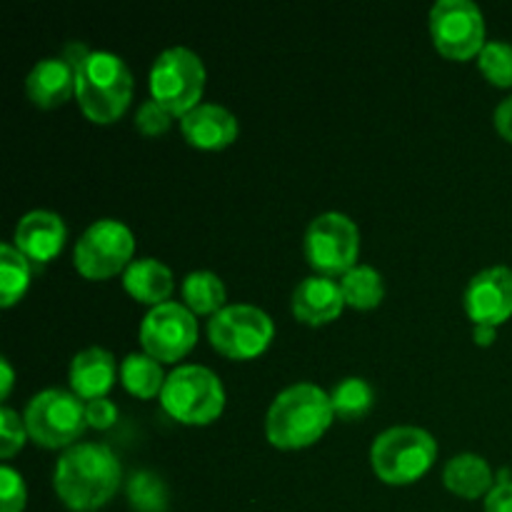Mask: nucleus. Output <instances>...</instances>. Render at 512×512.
I'll return each instance as SVG.
<instances>
[{
    "label": "nucleus",
    "instance_id": "obj_1",
    "mask_svg": "<svg viewBox=\"0 0 512 512\" xmlns=\"http://www.w3.org/2000/svg\"><path fill=\"white\" fill-rule=\"evenodd\" d=\"M123 468L113 448L105 443H75L55 463L53 488L65 508L95 512L118 493Z\"/></svg>",
    "mask_w": 512,
    "mask_h": 512
},
{
    "label": "nucleus",
    "instance_id": "obj_2",
    "mask_svg": "<svg viewBox=\"0 0 512 512\" xmlns=\"http://www.w3.org/2000/svg\"><path fill=\"white\" fill-rule=\"evenodd\" d=\"M335 410L328 390L315 383H293L275 395L265 415V435L280 450L318 443L333 425Z\"/></svg>",
    "mask_w": 512,
    "mask_h": 512
},
{
    "label": "nucleus",
    "instance_id": "obj_3",
    "mask_svg": "<svg viewBox=\"0 0 512 512\" xmlns=\"http://www.w3.org/2000/svg\"><path fill=\"white\" fill-rule=\"evenodd\" d=\"M75 98L88 120L115 123L133 100V73L120 55L90 50L75 70Z\"/></svg>",
    "mask_w": 512,
    "mask_h": 512
},
{
    "label": "nucleus",
    "instance_id": "obj_4",
    "mask_svg": "<svg viewBox=\"0 0 512 512\" xmlns=\"http://www.w3.org/2000/svg\"><path fill=\"white\" fill-rule=\"evenodd\" d=\"M438 458V443L418 425H393L373 440L370 463L388 485H410L423 478Z\"/></svg>",
    "mask_w": 512,
    "mask_h": 512
},
{
    "label": "nucleus",
    "instance_id": "obj_5",
    "mask_svg": "<svg viewBox=\"0 0 512 512\" xmlns=\"http://www.w3.org/2000/svg\"><path fill=\"white\" fill-rule=\"evenodd\" d=\"M165 413L185 425H208L225 408V388L205 365H180L165 378L160 393Z\"/></svg>",
    "mask_w": 512,
    "mask_h": 512
},
{
    "label": "nucleus",
    "instance_id": "obj_6",
    "mask_svg": "<svg viewBox=\"0 0 512 512\" xmlns=\"http://www.w3.org/2000/svg\"><path fill=\"white\" fill-rule=\"evenodd\" d=\"M205 78L208 73L203 58L185 45H173L165 48L150 68V98L183 118L188 110L200 105Z\"/></svg>",
    "mask_w": 512,
    "mask_h": 512
},
{
    "label": "nucleus",
    "instance_id": "obj_7",
    "mask_svg": "<svg viewBox=\"0 0 512 512\" xmlns=\"http://www.w3.org/2000/svg\"><path fill=\"white\" fill-rule=\"evenodd\" d=\"M25 428L30 440L43 448H70L88 428L85 403L63 388H48L35 393L25 405Z\"/></svg>",
    "mask_w": 512,
    "mask_h": 512
},
{
    "label": "nucleus",
    "instance_id": "obj_8",
    "mask_svg": "<svg viewBox=\"0 0 512 512\" xmlns=\"http://www.w3.org/2000/svg\"><path fill=\"white\" fill-rule=\"evenodd\" d=\"M135 235L123 220L100 218L85 228L73 250V263L78 273L88 280H105L125 273L133 263Z\"/></svg>",
    "mask_w": 512,
    "mask_h": 512
},
{
    "label": "nucleus",
    "instance_id": "obj_9",
    "mask_svg": "<svg viewBox=\"0 0 512 512\" xmlns=\"http://www.w3.org/2000/svg\"><path fill=\"white\" fill-rule=\"evenodd\" d=\"M273 335V318L250 303L225 305L208 320V340L218 353L233 360L258 358L268 350Z\"/></svg>",
    "mask_w": 512,
    "mask_h": 512
},
{
    "label": "nucleus",
    "instance_id": "obj_10",
    "mask_svg": "<svg viewBox=\"0 0 512 512\" xmlns=\"http://www.w3.org/2000/svg\"><path fill=\"white\" fill-rule=\"evenodd\" d=\"M303 250L308 263L318 270V275H343L353 265H358L360 255V230L350 215L340 210H328L310 220L305 230Z\"/></svg>",
    "mask_w": 512,
    "mask_h": 512
},
{
    "label": "nucleus",
    "instance_id": "obj_11",
    "mask_svg": "<svg viewBox=\"0 0 512 512\" xmlns=\"http://www.w3.org/2000/svg\"><path fill=\"white\" fill-rule=\"evenodd\" d=\"M430 35L440 55L470 60L485 48L483 10L473 0H438L430 8Z\"/></svg>",
    "mask_w": 512,
    "mask_h": 512
},
{
    "label": "nucleus",
    "instance_id": "obj_12",
    "mask_svg": "<svg viewBox=\"0 0 512 512\" xmlns=\"http://www.w3.org/2000/svg\"><path fill=\"white\" fill-rule=\"evenodd\" d=\"M198 340V320L185 303H160L140 323V345L160 363H178Z\"/></svg>",
    "mask_w": 512,
    "mask_h": 512
},
{
    "label": "nucleus",
    "instance_id": "obj_13",
    "mask_svg": "<svg viewBox=\"0 0 512 512\" xmlns=\"http://www.w3.org/2000/svg\"><path fill=\"white\" fill-rule=\"evenodd\" d=\"M463 305L473 325H503L512 315V268L490 265L468 280Z\"/></svg>",
    "mask_w": 512,
    "mask_h": 512
},
{
    "label": "nucleus",
    "instance_id": "obj_14",
    "mask_svg": "<svg viewBox=\"0 0 512 512\" xmlns=\"http://www.w3.org/2000/svg\"><path fill=\"white\" fill-rule=\"evenodd\" d=\"M65 238H68L65 220L53 210L38 208L18 220L13 245L35 265V270H40L63 250Z\"/></svg>",
    "mask_w": 512,
    "mask_h": 512
},
{
    "label": "nucleus",
    "instance_id": "obj_15",
    "mask_svg": "<svg viewBox=\"0 0 512 512\" xmlns=\"http://www.w3.org/2000/svg\"><path fill=\"white\" fill-rule=\"evenodd\" d=\"M185 140L200 150L228 148L238 138V118L225 105L200 103L180 118Z\"/></svg>",
    "mask_w": 512,
    "mask_h": 512
},
{
    "label": "nucleus",
    "instance_id": "obj_16",
    "mask_svg": "<svg viewBox=\"0 0 512 512\" xmlns=\"http://www.w3.org/2000/svg\"><path fill=\"white\" fill-rule=\"evenodd\" d=\"M293 313L305 325H325L338 318L345 308L338 280L328 275H308L293 290Z\"/></svg>",
    "mask_w": 512,
    "mask_h": 512
},
{
    "label": "nucleus",
    "instance_id": "obj_17",
    "mask_svg": "<svg viewBox=\"0 0 512 512\" xmlns=\"http://www.w3.org/2000/svg\"><path fill=\"white\" fill-rule=\"evenodd\" d=\"M28 98L38 108H58L75 93V68L63 55L40 58L25 78Z\"/></svg>",
    "mask_w": 512,
    "mask_h": 512
},
{
    "label": "nucleus",
    "instance_id": "obj_18",
    "mask_svg": "<svg viewBox=\"0 0 512 512\" xmlns=\"http://www.w3.org/2000/svg\"><path fill=\"white\" fill-rule=\"evenodd\" d=\"M70 388L78 398L95 400L105 398L108 390L113 388L115 378H118V363L110 350L100 348V345H90V348L80 350L73 358L68 370Z\"/></svg>",
    "mask_w": 512,
    "mask_h": 512
},
{
    "label": "nucleus",
    "instance_id": "obj_19",
    "mask_svg": "<svg viewBox=\"0 0 512 512\" xmlns=\"http://www.w3.org/2000/svg\"><path fill=\"white\" fill-rule=\"evenodd\" d=\"M123 285L135 300L148 305H160L168 303V298L173 295L175 278L173 270L158 258H135L133 263L125 268L123 273Z\"/></svg>",
    "mask_w": 512,
    "mask_h": 512
},
{
    "label": "nucleus",
    "instance_id": "obj_20",
    "mask_svg": "<svg viewBox=\"0 0 512 512\" xmlns=\"http://www.w3.org/2000/svg\"><path fill=\"white\" fill-rule=\"evenodd\" d=\"M443 483L450 493L475 500L495 488V475L488 460L478 453H458L445 463Z\"/></svg>",
    "mask_w": 512,
    "mask_h": 512
},
{
    "label": "nucleus",
    "instance_id": "obj_21",
    "mask_svg": "<svg viewBox=\"0 0 512 512\" xmlns=\"http://www.w3.org/2000/svg\"><path fill=\"white\" fill-rule=\"evenodd\" d=\"M340 290H343L345 305L355 310H373L385 298V280L378 268L368 263H358L340 275Z\"/></svg>",
    "mask_w": 512,
    "mask_h": 512
},
{
    "label": "nucleus",
    "instance_id": "obj_22",
    "mask_svg": "<svg viewBox=\"0 0 512 512\" xmlns=\"http://www.w3.org/2000/svg\"><path fill=\"white\" fill-rule=\"evenodd\" d=\"M168 375L160 368V360L153 358L143 350V353L125 355L120 363V380H123L125 390L133 393L135 398H155L163 393V385Z\"/></svg>",
    "mask_w": 512,
    "mask_h": 512
},
{
    "label": "nucleus",
    "instance_id": "obj_23",
    "mask_svg": "<svg viewBox=\"0 0 512 512\" xmlns=\"http://www.w3.org/2000/svg\"><path fill=\"white\" fill-rule=\"evenodd\" d=\"M225 290L223 278L213 270H193L183 278V300L193 313L210 315L213 318L218 310L225 308Z\"/></svg>",
    "mask_w": 512,
    "mask_h": 512
},
{
    "label": "nucleus",
    "instance_id": "obj_24",
    "mask_svg": "<svg viewBox=\"0 0 512 512\" xmlns=\"http://www.w3.org/2000/svg\"><path fill=\"white\" fill-rule=\"evenodd\" d=\"M35 265L13 243L0 245V305L10 308L30 288Z\"/></svg>",
    "mask_w": 512,
    "mask_h": 512
},
{
    "label": "nucleus",
    "instance_id": "obj_25",
    "mask_svg": "<svg viewBox=\"0 0 512 512\" xmlns=\"http://www.w3.org/2000/svg\"><path fill=\"white\" fill-rule=\"evenodd\" d=\"M125 495L135 512H165L170 505L168 483L153 470H135L125 485Z\"/></svg>",
    "mask_w": 512,
    "mask_h": 512
},
{
    "label": "nucleus",
    "instance_id": "obj_26",
    "mask_svg": "<svg viewBox=\"0 0 512 512\" xmlns=\"http://www.w3.org/2000/svg\"><path fill=\"white\" fill-rule=\"evenodd\" d=\"M330 400H333V410L338 418L360 420L373 408L375 393L368 380L350 375V378L335 383V388L330 390Z\"/></svg>",
    "mask_w": 512,
    "mask_h": 512
},
{
    "label": "nucleus",
    "instance_id": "obj_27",
    "mask_svg": "<svg viewBox=\"0 0 512 512\" xmlns=\"http://www.w3.org/2000/svg\"><path fill=\"white\" fill-rule=\"evenodd\" d=\"M480 73L498 88H512V43L488 40L478 55Z\"/></svg>",
    "mask_w": 512,
    "mask_h": 512
},
{
    "label": "nucleus",
    "instance_id": "obj_28",
    "mask_svg": "<svg viewBox=\"0 0 512 512\" xmlns=\"http://www.w3.org/2000/svg\"><path fill=\"white\" fill-rule=\"evenodd\" d=\"M28 438V428H25V420L20 418V413H15L13 408L3 405L0 408V455L5 460L13 458Z\"/></svg>",
    "mask_w": 512,
    "mask_h": 512
},
{
    "label": "nucleus",
    "instance_id": "obj_29",
    "mask_svg": "<svg viewBox=\"0 0 512 512\" xmlns=\"http://www.w3.org/2000/svg\"><path fill=\"white\" fill-rule=\"evenodd\" d=\"M28 500V488L20 470L5 463L0 468V512H23Z\"/></svg>",
    "mask_w": 512,
    "mask_h": 512
},
{
    "label": "nucleus",
    "instance_id": "obj_30",
    "mask_svg": "<svg viewBox=\"0 0 512 512\" xmlns=\"http://www.w3.org/2000/svg\"><path fill=\"white\" fill-rule=\"evenodd\" d=\"M170 125H173V113L165 110L158 100L148 98L140 103L138 113H135V128L145 135H160L168 133Z\"/></svg>",
    "mask_w": 512,
    "mask_h": 512
},
{
    "label": "nucleus",
    "instance_id": "obj_31",
    "mask_svg": "<svg viewBox=\"0 0 512 512\" xmlns=\"http://www.w3.org/2000/svg\"><path fill=\"white\" fill-rule=\"evenodd\" d=\"M85 418H88V428L108 430L118 420V405L108 398L85 400Z\"/></svg>",
    "mask_w": 512,
    "mask_h": 512
},
{
    "label": "nucleus",
    "instance_id": "obj_32",
    "mask_svg": "<svg viewBox=\"0 0 512 512\" xmlns=\"http://www.w3.org/2000/svg\"><path fill=\"white\" fill-rule=\"evenodd\" d=\"M485 512H512V480H498L485 495Z\"/></svg>",
    "mask_w": 512,
    "mask_h": 512
},
{
    "label": "nucleus",
    "instance_id": "obj_33",
    "mask_svg": "<svg viewBox=\"0 0 512 512\" xmlns=\"http://www.w3.org/2000/svg\"><path fill=\"white\" fill-rule=\"evenodd\" d=\"M493 123H495V130H498L508 143H512V95H508L505 100H500L498 108H495Z\"/></svg>",
    "mask_w": 512,
    "mask_h": 512
},
{
    "label": "nucleus",
    "instance_id": "obj_34",
    "mask_svg": "<svg viewBox=\"0 0 512 512\" xmlns=\"http://www.w3.org/2000/svg\"><path fill=\"white\" fill-rule=\"evenodd\" d=\"M0 370H3V380H0V395L3 400L10 395V388H13V365H10L8 358H0Z\"/></svg>",
    "mask_w": 512,
    "mask_h": 512
},
{
    "label": "nucleus",
    "instance_id": "obj_35",
    "mask_svg": "<svg viewBox=\"0 0 512 512\" xmlns=\"http://www.w3.org/2000/svg\"><path fill=\"white\" fill-rule=\"evenodd\" d=\"M495 330L493 325H473V338L478 345H490L495 340Z\"/></svg>",
    "mask_w": 512,
    "mask_h": 512
}]
</instances>
